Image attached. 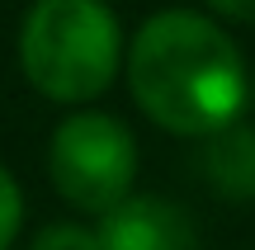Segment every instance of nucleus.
Returning a JSON list of instances; mask_svg holds the SVG:
<instances>
[{"label":"nucleus","instance_id":"6e6552de","mask_svg":"<svg viewBox=\"0 0 255 250\" xmlns=\"http://www.w3.org/2000/svg\"><path fill=\"white\" fill-rule=\"evenodd\" d=\"M208 9L237 24H255V0H208Z\"/></svg>","mask_w":255,"mask_h":250},{"label":"nucleus","instance_id":"0eeeda50","mask_svg":"<svg viewBox=\"0 0 255 250\" xmlns=\"http://www.w3.org/2000/svg\"><path fill=\"white\" fill-rule=\"evenodd\" d=\"M19 227H24V189L0 166V250H9L19 241Z\"/></svg>","mask_w":255,"mask_h":250},{"label":"nucleus","instance_id":"423d86ee","mask_svg":"<svg viewBox=\"0 0 255 250\" xmlns=\"http://www.w3.org/2000/svg\"><path fill=\"white\" fill-rule=\"evenodd\" d=\"M28 250H100V236H95V227L81 222H52L28 241Z\"/></svg>","mask_w":255,"mask_h":250},{"label":"nucleus","instance_id":"1a4fd4ad","mask_svg":"<svg viewBox=\"0 0 255 250\" xmlns=\"http://www.w3.org/2000/svg\"><path fill=\"white\" fill-rule=\"evenodd\" d=\"M251 99H255V76H251Z\"/></svg>","mask_w":255,"mask_h":250},{"label":"nucleus","instance_id":"7ed1b4c3","mask_svg":"<svg viewBox=\"0 0 255 250\" xmlns=\"http://www.w3.org/2000/svg\"><path fill=\"white\" fill-rule=\"evenodd\" d=\"M47 179L57 198L76 213L104 217L132 198L137 184V137L123 118L100 109H76L52 128L47 142Z\"/></svg>","mask_w":255,"mask_h":250},{"label":"nucleus","instance_id":"f257e3e1","mask_svg":"<svg viewBox=\"0 0 255 250\" xmlns=\"http://www.w3.org/2000/svg\"><path fill=\"white\" fill-rule=\"evenodd\" d=\"M128 90L156 128L175 137H213L241 123L251 71L232 33L194 9H161L128 43Z\"/></svg>","mask_w":255,"mask_h":250},{"label":"nucleus","instance_id":"f03ea898","mask_svg":"<svg viewBox=\"0 0 255 250\" xmlns=\"http://www.w3.org/2000/svg\"><path fill=\"white\" fill-rule=\"evenodd\" d=\"M19 66L43 99L85 109L123 71V28L104 0H33L19 28Z\"/></svg>","mask_w":255,"mask_h":250},{"label":"nucleus","instance_id":"20e7f679","mask_svg":"<svg viewBox=\"0 0 255 250\" xmlns=\"http://www.w3.org/2000/svg\"><path fill=\"white\" fill-rule=\"evenodd\" d=\"M100 250H203V236L184 203L161 194H132L95 227Z\"/></svg>","mask_w":255,"mask_h":250},{"label":"nucleus","instance_id":"39448f33","mask_svg":"<svg viewBox=\"0 0 255 250\" xmlns=\"http://www.w3.org/2000/svg\"><path fill=\"white\" fill-rule=\"evenodd\" d=\"M194 166L222 198H255V128L232 123V128L203 137Z\"/></svg>","mask_w":255,"mask_h":250}]
</instances>
